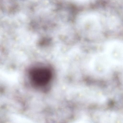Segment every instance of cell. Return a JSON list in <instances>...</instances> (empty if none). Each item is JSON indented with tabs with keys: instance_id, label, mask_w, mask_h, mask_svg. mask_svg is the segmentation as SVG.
<instances>
[{
	"instance_id": "cell-1",
	"label": "cell",
	"mask_w": 123,
	"mask_h": 123,
	"mask_svg": "<svg viewBox=\"0 0 123 123\" xmlns=\"http://www.w3.org/2000/svg\"><path fill=\"white\" fill-rule=\"evenodd\" d=\"M28 72L31 85L37 89L45 88L49 85L53 77L51 69L45 66H34L30 69Z\"/></svg>"
},
{
	"instance_id": "cell-2",
	"label": "cell",
	"mask_w": 123,
	"mask_h": 123,
	"mask_svg": "<svg viewBox=\"0 0 123 123\" xmlns=\"http://www.w3.org/2000/svg\"><path fill=\"white\" fill-rule=\"evenodd\" d=\"M13 119L17 123H31L30 121L25 118L17 116H13Z\"/></svg>"
}]
</instances>
